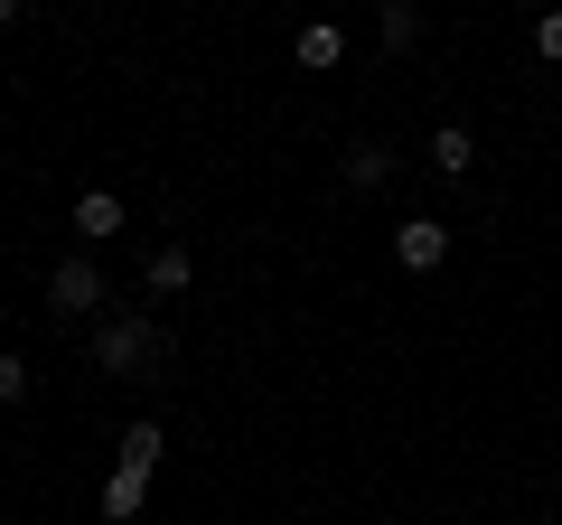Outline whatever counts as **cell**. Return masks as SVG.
I'll return each instance as SVG.
<instances>
[{"mask_svg": "<svg viewBox=\"0 0 562 525\" xmlns=\"http://www.w3.org/2000/svg\"><path fill=\"white\" fill-rule=\"evenodd\" d=\"M150 347H160V328H150V320H103V328H94V366H103V376L150 366Z\"/></svg>", "mask_w": 562, "mask_h": 525, "instance_id": "cell-1", "label": "cell"}, {"mask_svg": "<svg viewBox=\"0 0 562 525\" xmlns=\"http://www.w3.org/2000/svg\"><path fill=\"white\" fill-rule=\"evenodd\" d=\"M394 262H403V272H441V262H450V225L441 216H403L394 225Z\"/></svg>", "mask_w": 562, "mask_h": 525, "instance_id": "cell-2", "label": "cell"}, {"mask_svg": "<svg viewBox=\"0 0 562 525\" xmlns=\"http://www.w3.org/2000/svg\"><path fill=\"white\" fill-rule=\"evenodd\" d=\"M47 310L94 320V310H103V272H94V262H57V272H47Z\"/></svg>", "mask_w": 562, "mask_h": 525, "instance_id": "cell-3", "label": "cell"}, {"mask_svg": "<svg viewBox=\"0 0 562 525\" xmlns=\"http://www.w3.org/2000/svg\"><path fill=\"white\" fill-rule=\"evenodd\" d=\"M291 57H301L310 76H319V66H338V57H347V29H338V20H310L301 38H291Z\"/></svg>", "mask_w": 562, "mask_h": 525, "instance_id": "cell-4", "label": "cell"}, {"mask_svg": "<svg viewBox=\"0 0 562 525\" xmlns=\"http://www.w3.org/2000/svg\"><path fill=\"white\" fill-rule=\"evenodd\" d=\"M76 235H85V244L122 235V198H113V188H85V198H76Z\"/></svg>", "mask_w": 562, "mask_h": 525, "instance_id": "cell-5", "label": "cell"}, {"mask_svg": "<svg viewBox=\"0 0 562 525\" xmlns=\"http://www.w3.org/2000/svg\"><path fill=\"white\" fill-rule=\"evenodd\" d=\"M188 282H198V254H188V244H160V254H150V291H160V301H179Z\"/></svg>", "mask_w": 562, "mask_h": 525, "instance_id": "cell-6", "label": "cell"}, {"mask_svg": "<svg viewBox=\"0 0 562 525\" xmlns=\"http://www.w3.org/2000/svg\"><path fill=\"white\" fill-rule=\"evenodd\" d=\"M469 160H479V142H469L460 122H441V132H431V169H441V179H469Z\"/></svg>", "mask_w": 562, "mask_h": 525, "instance_id": "cell-7", "label": "cell"}, {"mask_svg": "<svg viewBox=\"0 0 562 525\" xmlns=\"http://www.w3.org/2000/svg\"><path fill=\"white\" fill-rule=\"evenodd\" d=\"M160 450H169L160 423H132V432H122V469H132V479H150V469H160Z\"/></svg>", "mask_w": 562, "mask_h": 525, "instance_id": "cell-8", "label": "cell"}, {"mask_svg": "<svg viewBox=\"0 0 562 525\" xmlns=\"http://www.w3.org/2000/svg\"><path fill=\"white\" fill-rule=\"evenodd\" d=\"M394 179V150L384 142H347V188H384Z\"/></svg>", "mask_w": 562, "mask_h": 525, "instance_id": "cell-9", "label": "cell"}, {"mask_svg": "<svg viewBox=\"0 0 562 525\" xmlns=\"http://www.w3.org/2000/svg\"><path fill=\"white\" fill-rule=\"evenodd\" d=\"M140 488H150V479H132V469H113V479H103V516H140Z\"/></svg>", "mask_w": 562, "mask_h": 525, "instance_id": "cell-10", "label": "cell"}, {"mask_svg": "<svg viewBox=\"0 0 562 525\" xmlns=\"http://www.w3.org/2000/svg\"><path fill=\"white\" fill-rule=\"evenodd\" d=\"M375 29H384V47H403V38H422V10H403V0H394V10H384Z\"/></svg>", "mask_w": 562, "mask_h": 525, "instance_id": "cell-11", "label": "cell"}, {"mask_svg": "<svg viewBox=\"0 0 562 525\" xmlns=\"http://www.w3.org/2000/svg\"><path fill=\"white\" fill-rule=\"evenodd\" d=\"M535 47H543L553 66H562V10H543V20H535Z\"/></svg>", "mask_w": 562, "mask_h": 525, "instance_id": "cell-12", "label": "cell"}, {"mask_svg": "<svg viewBox=\"0 0 562 525\" xmlns=\"http://www.w3.org/2000/svg\"><path fill=\"white\" fill-rule=\"evenodd\" d=\"M20 394H29V366H20V357H0V404H20Z\"/></svg>", "mask_w": 562, "mask_h": 525, "instance_id": "cell-13", "label": "cell"}]
</instances>
